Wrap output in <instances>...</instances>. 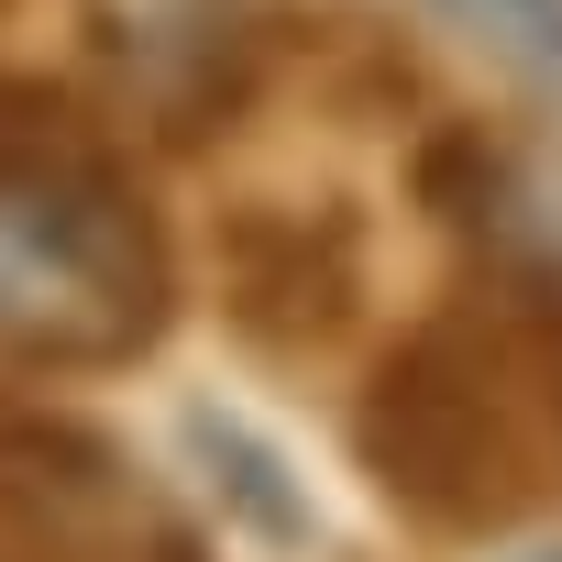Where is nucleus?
Masks as SVG:
<instances>
[{
    "instance_id": "obj_1",
    "label": "nucleus",
    "mask_w": 562,
    "mask_h": 562,
    "mask_svg": "<svg viewBox=\"0 0 562 562\" xmlns=\"http://www.w3.org/2000/svg\"><path fill=\"white\" fill-rule=\"evenodd\" d=\"M364 485L430 540H496L562 496V386L551 331L518 299L419 310L342 408Z\"/></svg>"
},
{
    "instance_id": "obj_2",
    "label": "nucleus",
    "mask_w": 562,
    "mask_h": 562,
    "mask_svg": "<svg viewBox=\"0 0 562 562\" xmlns=\"http://www.w3.org/2000/svg\"><path fill=\"white\" fill-rule=\"evenodd\" d=\"M177 331V243L122 144L0 177V364L122 375Z\"/></svg>"
},
{
    "instance_id": "obj_3",
    "label": "nucleus",
    "mask_w": 562,
    "mask_h": 562,
    "mask_svg": "<svg viewBox=\"0 0 562 562\" xmlns=\"http://www.w3.org/2000/svg\"><path fill=\"white\" fill-rule=\"evenodd\" d=\"M0 562H210V540L100 419L0 397Z\"/></svg>"
},
{
    "instance_id": "obj_4",
    "label": "nucleus",
    "mask_w": 562,
    "mask_h": 562,
    "mask_svg": "<svg viewBox=\"0 0 562 562\" xmlns=\"http://www.w3.org/2000/svg\"><path fill=\"white\" fill-rule=\"evenodd\" d=\"M221 321L265 364H321L364 321V210L342 199H243L210 221Z\"/></svg>"
},
{
    "instance_id": "obj_5",
    "label": "nucleus",
    "mask_w": 562,
    "mask_h": 562,
    "mask_svg": "<svg viewBox=\"0 0 562 562\" xmlns=\"http://www.w3.org/2000/svg\"><path fill=\"white\" fill-rule=\"evenodd\" d=\"M89 34L122 67V100L166 144H210L254 111L276 34L254 0H89Z\"/></svg>"
},
{
    "instance_id": "obj_6",
    "label": "nucleus",
    "mask_w": 562,
    "mask_h": 562,
    "mask_svg": "<svg viewBox=\"0 0 562 562\" xmlns=\"http://www.w3.org/2000/svg\"><path fill=\"white\" fill-rule=\"evenodd\" d=\"M408 188L419 210L485 265L496 299H562V188L485 122L441 111L419 144H408Z\"/></svg>"
},
{
    "instance_id": "obj_7",
    "label": "nucleus",
    "mask_w": 562,
    "mask_h": 562,
    "mask_svg": "<svg viewBox=\"0 0 562 562\" xmlns=\"http://www.w3.org/2000/svg\"><path fill=\"white\" fill-rule=\"evenodd\" d=\"M177 441H188V463L210 474V496H221V518L243 529V540H265V551H310V529H321V507H310V485H299V463L276 452L254 419H232V408H210V397H188V419H177Z\"/></svg>"
},
{
    "instance_id": "obj_8",
    "label": "nucleus",
    "mask_w": 562,
    "mask_h": 562,
    "mask_svg": "<svg viewBox=\"0 0 562 562\" xmlns=\"http://www.w3.org/2000/svg\"><path fill=\"white\" fill-rule=\"evenodd\" d=\"M100 144H122L67 78H45V67H0V177H23V166H56V155H100Z\"/></svg>"
},
{
    "instance_id": "obj_9",
    "label": "nucleus",
    "mask_w": 562,
    "mask_h": 562,
    "mask_svg": "<svg viewBox=\"0 0 562 562\" xmlns=\"http://www.w3.org/2000/svg\"><path fill=\"white\" fill-rule=\"evenodd\" d=\"M419 12H441L463 45H485L529 89H562V0H419Z\"/></svg>"
},
{
    "instance_id": "obj_10",
    "label": "nucleus",
    "mask_w": 562,
    "mask_h": 562,
    "mask_svg": "<svg viewBox=\"0 0 562 562\" xmlns=\"http://www.w3.org/2000/svg\"><path fill=\"white\" fill-rule=\"evenodd\" d=\"M518 562H562V540H540V551H518Z\"/></svg>"
}]
</instances>
